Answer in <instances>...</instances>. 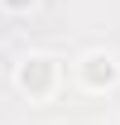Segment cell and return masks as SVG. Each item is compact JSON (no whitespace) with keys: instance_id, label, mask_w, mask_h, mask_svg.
<instances>
[{"instance_id":"obj_1","label":"cell","mask_w":120,"mask_h":125,"mask_svg":"<svg viewBox=\"0 0 120 125\" xmlns=\"http://www.w3.org/2000/svg\"><path fill=\"white\" fill-rule=\"evenodd\" d=\"M58 82H62V67H58L53 53H29V58L15 62V87L29 101H48V96L58 92Z\"/></svg>"},{"instance_id":"obj_2","label":"cell","mask_w":120,"mask_h":125,"mask_svg":"<svg viewBox=\"0 0 120 125\" xmlns=\"http://www.w3.org/2000/svg\"><path fill=\"white\" fill-rule=\"evenodd\" d=\"M77 82H82L87 92H110L120 82V58L110 48H87V53L77 58Z\"/></svg>"},{"instance_id":"obj_3","label":"cell","mask_w":120,"mask_h":125,"mask_svg":"<svg viewBox=\"0 0 120 125\" xmlns=\"http://www.w3.org/2000/svg\"><path fill=\"white\" fill-rule=\"evenodd\" d=\"M0 5H5V10H15V15H24V10H34V5H39V0H0Z\"/></svg>"}]
</instances>
